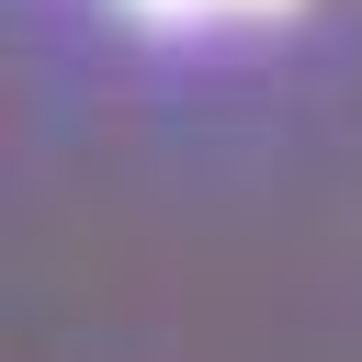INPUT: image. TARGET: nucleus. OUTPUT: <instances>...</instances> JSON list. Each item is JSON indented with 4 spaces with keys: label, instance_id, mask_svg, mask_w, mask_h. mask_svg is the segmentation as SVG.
Wrapping results in <instances>:
<instances>
[{
    "label": "nucleus",
    "instance_id": "1",
    "mask_svg": "<svg viewBox=\"0 0 362 362\" xmlns=\"http://www.w3.org/2000/svg\"><path fill=\"white\" fill-rule=\"evenodd\" d=\"M113 11H136V23H158V34H192V23H272V11H294V0H113Z\"/></svg>",
    "mask_w": 362,
    "mask_h": 362
}]
</instances>
